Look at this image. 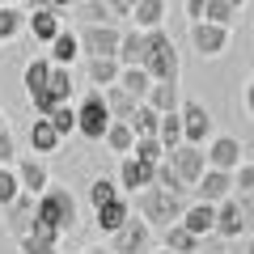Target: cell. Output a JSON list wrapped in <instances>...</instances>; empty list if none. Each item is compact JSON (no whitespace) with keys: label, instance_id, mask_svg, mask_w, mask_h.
<instances>
[{"label":"cell","instance_id":"cell-1","mask_svg":"<svg viewBox=\"0 0 254 254\" xmlns=\"http://www.w3.org/2000/svg\"><path fill=\"white\" fill-rule=\"evenodd\" d=\"M72 225H76V199H72V190H68V187H47V190H38L30 233L47 237V242H60Z\"/></svg>","mask_w":254,"mask_h":254},{"label":"cell","instance_id":"cell-2","mask_svg":"<svg viewBox=\"0 0 254 254\" xmlns=\"http://www.w3.org/2000/svg\"><path fill=\"white\" fill-rule=\"evenodd\" d=\"M182 208H187L182 195L157 187V182H148V187L136 190V212H140L153 229H165V225H174V220H182Z\"/></svg>","mask_w":254,"mask_h":254},{"label":"cell","instance_id":"cell-3","mask_svg":"<svg viewBox=\"0 0 254 254\" xmlns=\"http://www.w3.org/2000/svg\"><path fill=\"white\" fill-rule=\"evenodd\" d=\"M144 72L153 81H178V51H174V38L161 26L144 30Z\"/></svg>","mask_w":254,"mask_h":254},{"label":"cell","instance_id":"cell-4","mask_svg":"<svg viewBox=\"0 0 254 254\" xmlns=\"http://www.w3.org/2000/svg\"><path fill=\"white\" fill-rule=\"evenodd\" d=\"M153 242H157L153 225H148L144 216H140V220L127 216L123 225L110 233V250H115V254H148V250H153Z\"/></svg>","mask_w":254,"mask_h":254},{"label":"cell","instance_id":"cell-5","mask_svg":"<svg viewBox=\"0 0 254 254\" xmlns=\"http://www.w3.org/2000/svg\"><path fill=\"white\" fill-rule=\"evenodd\" d=\"M110 106H106V98H102V89H93L89 98L76 106V136H85V140H102L106 136V127H110Z\"/></svg>","mask_w":254,"mask_h":254},{"label":"cell","instance_id":"cell-6","mask_svg":"<svg viewBox=\"0 0 254 254\" xmlns=\"http://www.w3.org/2000/svg\"><path fill=\"white\" fill-rule=\"evenodd\" d=\"M68 98H72V72H68L64 64H51L47 85L38 93H30V106H34V115H47L55 102H68Z\"/></svg>","mask_w":254,"mask_h":254},{"label":"cell","instance_id":"cell-7","mask_svg":"<svg viewBox=\"0 0 254 254\" xmlns=\"http://www.w3.org/2000/svg\"><path fill=\"white\" fill-rule=\"evenodd\" d=\"M119 34H123V30H115V21H85L81 34H76L81 55H115L119 51Z\"/></svg>","mask_w":254,"mask_h":254},{"label":"cell","instance_id":"cell-8","mask_svg":"<svg viewBox=\"0 0 254 254\" xmlns=\"http://www.w3.org/2000/svg\"><path fill=\"white\" fill-rule=\"evenodd\" d=\"M178 115H182V140H190V144H208V140L216 136L212 115L203 110V102H178Z\"/></svg>","mask_w":254,"mask_h":254},{"label":"cell","instance_id":"cell-9","mask_svg":"<svg viewBox=\"0 0 254 254\" xmlns=\"http://www.w3.org/2000/svg\"><path fill=\"white\" fill-rule=\"evenodd\" d=\"M165 157H170V165L182 174V182H187V187H195V178H199V174L208 170V157H203V144H190V140L174 144Z\"/></svg>","mask_w":254,"mask_h":254},{"label":"cell","instance_id":"cell-10","mask_svg":"<svg viewBox=\"0 0 254 254\" xmlns=\"http://www.w3.org/2000/svg\"><path fill=\"white\" fill-rule=\"evenodd\" d=\"M190 47L199 55H220L229 47V26H216V21H208V17L190 21Z\"/></svg>","mask_w":254,"mask_h":254},{"label":"cell","instance_id":"cell-11","mask_svg":"<svg viewBox=\"0 0 254 254\" xmlns=\"http://www.w3.org/2000/svg\"><path fill=\"white\" fill-rule=\"evenodd\" d=\"M225 195H233V170H216V165H208V170L195 178V199L220 203Z\"/></svg>","mask_w":254,"mask_h":254},{"label":"cell","instance_id":"cell-12","mask_svg":"<svg viewBox=\"0 0 254 254\" xmlns=\"http://www.w3.org/2000/svg\"><path fill=\"white\" fill-rule=\"evenodd\" d=\"M148 182H153V165L140 161L136 153H123V161H119V190H123V195H136Z\"/></svg>","mask_w":254,"mask_h":254},{"label":"cell","instance_id":"cell-13","mask_svg":"<svg viewBox=\"0 0 254 254\" xmlns=\"http://www.w3.org/2000/svg\"><path fill=\"white\" fill-rule=\"evenodd\" d=\"M13 170H17V178H21V190H30V195H38V190L51 187V170H47V161L38 153L34 157H17Z\"/></svg>","mask_w":254,"mask_h":254},{"label":"cell","instance_id":"cell-14","mask_svg":"<svg viewBox=\"0 0 254 254\" xmlns=\"http://www.w3.org/2000/svg\"><path fill=\"white\" fill-rule=\"evenodd\" d=\"M242 140H233V136H212L208 140V148H203V157H208V165H216V170H237L242 165Z\"/></svg>","mask_w":254,"mask_h":254},{"label":"cell","instance_id":"cell-15","mask_svg":"<svg viewBox=\"0 0 254 254\" xmlns=\"http://www.w3.org/2000/svg\"><path fill=\"white\" fill-rule=\"evenodd\" d=\"M212 233H216V237H229V242H233L237 233H246V216H242V208H237V195H225V199L216 203Z\"/></svg>","mask_w":254,"mask_h":254},{"label":"cell","instance_id":"cell-16","mask_svg":"<svg viewBox=\"0 0 254 254\" xmlns=\"http://www.w3.org/2000/svg\"><path fill=\"white\" fill-rule=\"evenodd\" d=\"M34 199H38V195L21 190L17 199L4 208V229H9L13 237H26V233H30V225H34Z\"/></svg>","mask_w":254,"mask_h":254},{"label":"cell","instance_id":"cell-17","mask_svg":"<svg viewBox=\"0 0 254 254\" xmlns=\"http://www.w3.org/2000/svg\"><path fill=\"white\" fill-rule=\"evenodd\" d=\"M26 30H30V38L34 43H51L55 34L64 30V21H60V9H30L26 13Z\"/></svg>","mask_w":254,"mask_h":254},{"label":"cell","instance_id":"cell-18","mask_svg":"<svg viewBox=\"0 0 254 254\" xmlns=\"http://www.w3.org/2000/svg\"><path fill=\"white\" fill-rule=\"evenodd\" d=\"M93 216H98V229H102V233H115V229L131 216V199H127V195H115V199L98 203V208H93Z\"/></svg>","mask_w":254,"mask_h":254},{"label":"cell","instance_id":"cell-19","mask_svg":"<svg viewBox=\"0 0 254 254\" xmlns=\"http://www.w3.org/2000/svg\"><path fill=\"white\" fill-rule=\"evenodd\" d=\"M212 220H216V203H208V199H195V203L182 208V225H187L195 237H208L212 233Z\"/></svg>","mask_w":254,"mask_h":254},{"label":"cell","instance_id":"cell-20","mask_svg":"<svg viewBox=\"0 0 254 254\" xmlns=\"http://www.w3.org/2000/svg\"><path fill=\"white\" fill-rule=\"evenodd\" d=\"M161 246H165V250H178V254H199L203 237H195L187 225H182V220H174V225L161 229Z\"/></svg>","mask_w":254,"mask_h":254},{"label":"cell","instance_id":"cell-21","mask_svg":"<svg viewBox=\"0 0 254 254\" xmlns=\"http://www.w3.org/2000/svg\"><path fill=\"white\" fill-rule=\"evenodd\" d=\"M60 144H64V136L51 127V119H47V115H38L34 123H30V148H34L38 157H47V153H55Z\"/></svg>","mask_w":254,"mask_h":254},{"label":"cell","instance_id":"cell-22","mask_svg":"<svg viewBox=\"0 0 254 254\" xmlns=\"http://www.w3.org/2000/svg\"><path fill=\"white\" fill-rule=\"evenodd\" d=\"M102 144L110 148V153H131V144H136V131H131V123L127 119H110V127H106V136H102Z\"/></svg>","mask_w":254,"mask_h":254},{"label":"cell","instance_id":"cell-23","mask_svg":"<svg viewBox=\"0 0 254 254\" xmlns=\"http://www.w3.org/2000/svg\"><path fill=\"white\" fill-rule=\"evenodd\" d=\"M115 85H123L131 98L144 102V93H148V85H153V76L144 72V64H123V68H119V81H115Z\"/></svg>","mask_w":254,"mask_h":254},{"label":"cell","instance_id":"cell-24","mask_svg":"<svg viewBox=\"0 0 254 254\" xmlns=\"http://www.w3.org/2000/svg\"><path fill=\"white\" fill-rule=\"evenodd\" d=\"M47 47H51V51H47V60H51V64H64V68H72V60L81 55V43H76V34H68V30H60Z\"/></svg>","mask_w":254,"mask_h":254},{"label":"cell","instance_id":"cell-25","mask_svg":"<svg viewBox=\"0 0 254 254\" xmlns=\"http://www.w3.org/2000/svg\"><path fill=\"white\" fill-rule=\"evenodd\" d=\"M119 68H123V64H119L115 55H89V85H98V89L115 85L119 81Z\"/></svg>","mask_w":254,"mask_h":254},{"label":"cell","instance_id":"cell-26","mask_svg":"<svg viewBox=\"0 0 254 254\" xmlns=\"http://www.w3.org/2000/svg\"><path fill=\"white\" fill-rule=\"evenodd\" d=\"M144 102L153 110H178V81H153L148 85V93H144Z\"/></svg>","mask_w":254,"mask_h":254},{"label":"cell","instance_id":"cell-27","mask_svg":"<svg viewBox=\"0 0 254 254\" xmlns=\"http://www.w3.org/2000/svg\"><path fill=\"white\" fill-rule=\"evenodd\" d=\"M115 60L119 64H140L144 60V30H123V34H119V51H115Z\"/></svg>","mask_w":254,"mask_h":254},{"label":"cell","instance_id":"cell-28","mask_svg":"<svg viewBox=\"0 0 254 254\" xmlns=\"http://www.w3.org/2000/svg\"><path fill=\"white\" fill-rule=\"evenodd\" d=\"M127 17L136 21V30H153L165 21V0H136V9L127 13Z\"/></svg>","mask_w":254,"mask_h":254},{"label":"cell","instance_id":"cell-29","mask_svg":"<svg viewBox=\"0 0 254 254\" xmlns=\"http://www.w3.org/2000/svg\"><path fill=\"white\" fill-rule=\"evenodd\" d=\"M157 140L165 144V153L174 144H182V115L178 110H161V119H157Z\"/></svg>","mask_w":254,"mask_h":254},{"label":"cell","instance_id":"cell-30","mask_svg":"<svg viewBox=\"0 0 254 254\" xmlns=\"http://www.w3.org/2000/svg\"><path fill=\"white\" fill-rule=\"evenodd\" d=\"M26 30V9L21 4H0V43H9Z\"/></svg>","mask_w":254,"mask_h":254},{"label":"cell","instance_id":"cell-31","mask_svg":"<svg viewBox=\"0 0 254 254\" xmlns=\"http://www.w3.org/2000/svg\"><path fill=\"white\" fill-rule=\"evenodd\" d=\"M157 119H161V110H153L148 102H136V110L127 115V123H131L136 136H157Z\"/></svg>","mask_w":254,"mask_h":254},{"label":"cell","instance_id":"cell-32","mask_svg":"<svg viewBox=\"0 0 254 254\" xmlns=\"http://www.w3.org/2000/svg\"><path fill=\"white\" fill-rule=\"evenodd\" d=\"M102 98H106V106H110V115H115V119H127L131 110H136V102H140V98H131L123 85H106Z\"/></svg>","mask_w":254,"mask_h":254},{"label":"cell","instance_id":"cell-33","mask_svg":"<svg viewBox=\"0 0 254 254\" xmlns=\"http://www.w3.org/2000/svg\"><path fill=\"white\" fill-rule=\"evenodd\" d=\"M153 182H157V187H165V190H174V195H187V190H190L187 182H182V174L170 165V157H161V161L153 165Z\"/></svg>","mask_w":254,"mask_h":254},{"label":"cell","instance_id":"cell-34","mask_svg":"<svg viewBox=\"0 0 254 254\" xmlns=\"http://www.w3.org/2000/svg\"><path fill=\"white\" fill-rule=\"evenodd\" d=\"M47 119H51V127L60 131L64 140H68V136L76 131V106H72V102H55V106L47 110Z\"/></svg>","mask_w":254,"mask_h":254},{"label":"cell","instance_id":"cell-35","mask_svg":"<svg viewBox=\"0 0 254 254\" xmlns=\"http://www.w3.org/2000/svg\"><path fill=\"white\" fill-rule=\"evenodd\" d=\"M47 72H51V60H47V55H38V60L26 64V76H21V85H26V98H30V93H38V89L47 85Z\"/></svg>","mask_w":254,"mask_h":254},{"label":"cell","instance_id":"cell-36","mask_svg":"<svg viewBox=\"0 0 254 254\" xmlns=\"http://www.w3.org/2000/svg\"><path fill=\"white\" fill-rule=\"evenodd\" d=\"M203 17L216 21V26H233L237 21V4L233 0H208V4H203Z\"/></svg>","mask_w":254,"mask_h":254},{"label":"cell","instance_id":"cell-37","mask_svg":"<svg viewBox=\"0 0 254 254\" xmlns=\"http://www.w3.org/2000/svg\"><path fill=\"white\" fill-rule=\"evenodd\" d=\"M17 195H21V178H17V170H13V165H0V208H9Z\"/></svg>","mask_w":254,"mask_h":254},{"label":"cell","instance_id":"cell-38","mask_svg":"<svg viewBox=\"0 0 254 254\" xmlns=\"http://www.w3.org/2000/svg\"><path fill=\"white\" fill-rule=\"evenodd\" d=\"M131 153L140 157V161H148V165H157L165 157V144L157 136H136V144H131Z\"/></svg>","mask_w":254,"mask_h":254},{"label":"cell","instance_id":"cell-39","mask_svg":"<svg viewBox=\"0 0 254 254\" xmlns=\"http://www.w3.org/2000/svg\"><path fill=\"white\" fill-rule=\"evenodd\" d=\"M115 195H123L115 178H93V182H89V203H93V208L106 203V199H115Z\"/></svg>","mask_w":254,"mask_h":254},{"label":"cell","instance_id":"cell-40","mask_svg":"<svg viewBox=\"0 0 254 254\" xmlns=\"http://www.w3.org/2000/svg\"><path fill=\"white\" fill-rule=\"evenodd\" d=\"M55 246H60V242H47V237H38V233L17 237V250H21V254H60Z\"/></svg>","mask_w":254,"mask_h":254},{"label":"cell","instance_id":"cell-41","mask_svg":"<svg viewBox=\"0 0 254 254\" xmlns=\"http://www.w3.org/2000/svg\"><path fill=\"white\" fill-rule=\"evenodd\" d=\"M233 195H254V165H237L233 170Z\"/></svg>","mask_w":254,"mask_h":254},{"label":"cell","instance_id":"cell-42","mask_svg":"<svg viewBox=\"0 0 254 254\" xmlns=\"http://www.w3.org/2000/svg\"><path fill=\"white\" fill-rule=\"evenodd\" d=\"M115 13H110L106 0H89V4H81V21H110Z\"/></svg>","mask_w":254,"mask_h":254},{"label":"cell","instance_id":"cell-43","mask_svg":"<svg viewBox=\"0 0 254 254\" xmlns=\"http://www.w3.org/2000/svg\"><path fill=\"white\" fill-rule=\"evenodd\" d=\"M17 161V144H13V131L0 127V165H13Z\"/></svg>","mask_w":254,"mask_h":254},{"label":"cell","instance_id":"cell-44","mask_svg":"<svg viewBox=\"0 0 254 254\" xmlns=\"http://www.w3.org/2000/svg\"><path fill=\"white\" fill-rule=\"evenodd\" d=\"M237 208L246 216V229H254V195H237Z\"/></svg>","mask_w":254,"mask_h":254},{"label":"cell","instance_id":"cell-45","mask_svg":"<svg viewBox=\"0 0 254 254\" xmlns=\"http://www.w3.org/2000/svg\"><path fill=\"white\" fill-rule=\"evenodd\" d=\"M110 4V13H115V17H127V13L136 9V0H106Z\"/></svg>","mask_w":254,"mask_h":254},{"label":"cell","instance_id":"cell-46","mask_svg":"<svg viewBox=\"0 0 254 254\" xmlns=\"http://www.w3.org/2000/svg\"><path fill=\"white\" fill-rule=\"evenodd\" d=\"M182 4H187V17H190V21H199V17H203V4H208V0H182Z\"/></svg>","mask_w":254,"mask_h":254},{"label":"cell","instance_id":"cell-47","mask_svg":"<svg viewBox=\"0 0 254 254\" xmlns=\"http://www.w3.org/2000/svg\"><path fill=\"white\" fill-rule=\"evenodd\" d=\"M246 110H250V119H254V76L246 81Z\"/></svg>","mask_w":254,"mask_h":254},{"label":"cell","instance_id":"cell-48","mask_svg":"<svg viewBox=\"0 0 254 254\" xmlns=\"http://www.w3.org/2000/svg\"><path fill=\"white\" fill-rule=\"evenodd\" d=\"M30 9H55V0H26Z\"/></svg>","mask_w":254,"mask_h":254},{"label":"cell","instance_id":"cell-49","mask_svg":"<svg viewBox=\"0 0 254 254\" xmlns=\"http://www.w3.org/2000/svg\"><path fill=\"white\" fill-rule=\"evenodd\" d=\"M72 4H81V0H55V9H72Z\"/></svg>","mask_w":254,"mask_h":254},{"label":"cell","instance_id":"cell-50","mask_svg":"<svg viewBox=\"0 0 254 254\" xmlns=\"http://www.w3.org/2000/svg\"><path fill=\"white\" fill-rule=\"evenodd\" d=\"M85 254H115V250H110V246H102V250H85Z\"/></svg>","mask_w":254,"mask_h":254},{"label":"cell","instance_id":"cell-51","mask_svg":"<svg viewBox=\"0 0 254 254\" xmlns=\"http://www.w3.org/2000/svg\"><path fill=\"white\" fill-rule=\"evenodd\" d=\"M246 254H254V237H250V242H246Z\"/></svg>","mask_w":254,"mask_h":254},{"label":"cell","instance_id":"cell-52","mask_svg":"<svg viewBox=\"0 0 254 254\" xmlns=\"http://www.w3.org/2000/svg\"><path fill=\"white\" fill-rule=\"evenodd\" d=\"M148 254H153V250H148ZM157 254H178V250H165V246H161V250H157Z\"/></svg>","mask_w":254,"mask_h":254},{"label":"cell","instance_id":"cell-53","mask_svg":"<svg viewBox=\"0 0 254 254\" xmlns=\"http://www.w3.org/2000/svg\"><path fill=\"white\" fill-rule=\"evenodd\" d=\"M0 4H21V0H0Z\"/></svg>","mask_w":254,"mask_h":254},{"label":"cell","instance_id":"cell-54","mask_svg":"<svg viewBox=\"0 0 254 254\" xmlns=\"http://www.w3.org/2000/svg\"><path fill=\"white\" fill-rule=\"evenodd\" d=\"M0 127H9V123H4V110H0Z\"/></svg>","mask_w":254,"mask_h":254},{"label":"cell","instance_id":"cell-55","mask_svg":"<svg viewBox=\"0 0 254 254\" xmlns=\"http://www.w3.org/2000/svg\"><path fill=\"white\" fill-rule=\"evenodd\" d=\"M233 4H237V9H242V4H246V0H233Z\"/></svg>","mask_w":254,"mask_h":254}]
</instances>
